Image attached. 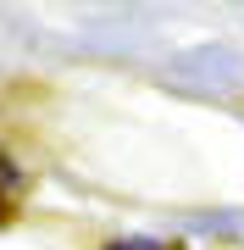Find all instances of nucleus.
<instances>
[{"label":"nucleus","instance_id":"1","mask_svg":"<svg viewBox=\"0 0 244 250\" xmlns=\"http://www.w3.org/2000/svg\"><path fill=\"white\" fill-rule=\"evenodd\" d=\"M206 67H211L206 83H244V56L222 50V45H206V50H189V56H183V72H206Z\"/></svg>","mask_w":244,"mask_h":250},{"label":"nucleus","instance_id":"2","mask_svg":"<svg viewBox=\"0 0 244 250\" xmlns=\"http://www.w3.org/2000/svg\"><path fill=\"white\" fill-rule=\"evenodd\" d=\"M117 250H155L150 239H133V245H117Z\"/></svg>","mask_w":244,"mask_h":250}]
</instances>
